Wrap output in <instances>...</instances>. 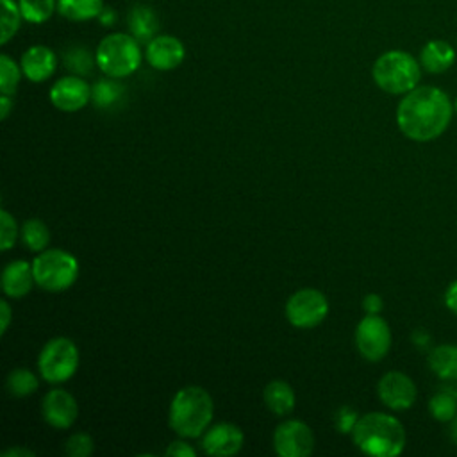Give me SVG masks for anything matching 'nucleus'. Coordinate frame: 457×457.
Here are the masks:
<instances>
[{
    "label": "nucleus",
    "mask_w": 457,
    "mask_h": 457,
    "mask_svg": "<svg viewBox=\"0 0 457 457\" xmlns=\"http://www.w3.org/2000/svg\"><path fill=\"white\" fill-rule=\"evenodd\" d=\"M453 104L436 86H416L405 93L396 107V123L403 136L412 141H432L450 125Z\"/></svg>",
    "instance_id": "f257e3e1"
},
{
    "label": "nucleus",
    "mask_w": 457,
    "mask_h": 457,
    "mask_svg": "<svg viewBox=\"0 0 457 457\" xmlns=\"http://www.w3.org/2000/svg\"><path fill=\"white\" fill-rule=\"evenodd\" d=\"M352 437L361 452L373 457H396L407 443L400 420L386 412L362 414L352 430Z\"/></svg>",
    "instance_id": "f03ea898"
},
{
    "label": "nucleus",
    "mask_w": 457,
    "mask_h": 457,
    "mask_svg": "<svg viewBox=\"0 0 457 457\" xmlns=\"http://www.w3.org/2000/svg\"><path fill=\"white\" fill-rule=\"evenodd\" d=\"M212 411V398L205 389L182 387L170 405V427L182 437H198L209 427Z\"/></svg>",
    "instance_id": "7ed1b4c3"
},
{
    "label": "nucleus",
    "mask_w": 457,
    "mask_h": 457,
    "mask_svg": "<svg viewBox=\"0 0 457 457\" xmlns=\"http://www.w3.org/2000/svg\"><path fill=\"white\" fill-rule=\"evenodd\" d=\"M420 61L405 50H387L373 62L375 84L391 95H405L412 91L421 79Z\"/></svg>",
    "instance_id": "20e7f679"
},
{
    "label": "nucleus",
    "mask_w": 457,
    "mask_h": 457,
    "mask_svg": "<svg viewBox=\"0 0 457 457\" xmlns=\"http://www.w3.org/2000/svg\"><path fill=\"white\" fill-rule=\"evenodd\" d=\"M95 62L111 79L132 75L141 64L139 41L132 34H109L100 41L95 54Z\"/></svg>",
    "instance_id": "39448f33"
},
{
    "label": "nucleus",
    "mask_w": 457,
    "mask_h": 457,
    "mask_svg": "<svg viewBox=\"0 0 457 457\" xmlns=\"http://www.w3.org/2000/svg\"><path fill=\"white\" fill-rule=\"evenodd\" d=\"M34 282L46 291H64L79 277L77 259L59 248L43 250L32 261Z\"/></svg>",
    "instance_id": "423d86ee"
},
{
    "label": "nucleus",
    "mask_w": 457,
    "mask_h": 457,
    "mask_svg": "<svg viewBox=\"0 0 457 457\" xmlns=\"http://www.w3.org/2000/svg\"><path fill=\"white\" fill-rule=\"evenodd\" d=\"M79 366V350L68 337L50 339L37 359V368L46 382L57 384L68 380Z\"/></svg>",
    "instance_id": "0eeeda50"
},
{
    "label": "nucleus",
    "mask_w": 457,
    "mask_h": 457,
    "mask_svg": "<svg viewBox=\"0 0 457 457\" xmlns=\"http://www.w3.org/2000/svg\"><path fill=\"white\" fill-rule=\"evenodd\" d=\"M328 302L318 289H300L286 303V318L298 328H312L325 320Z\"/></svg>",
    "instance_id": "6e6552de"
},
{
    "label": "nucleus",
    "mask_w": 457,
    "mask_h": 457,
    "mask_svg": "<svg viewBox=\"0 0 457 457\" xmlns=\"http://www.w3.org/2000/svg\"><path fill=\"white\" fill-rule=\"evenodd\" d=\"M355 345L366 361L377 362L386 357L391 348V330L378 314H366L355 328Z\"/></svg>",
    "instance_id": "1a4fd4ad"
},
{
    "label": "nucleus",
    "mask_w": 457,
    "mask_h": 457,
    "mask_svg": "<svg viewBox=\"0 0 457 457\" xmlns=\"http://www.w3.org/2000/svg\"><path fill=\"white\" fill-rule=\"evenodd\" d=\"M273 446L280 457H307L314 450V434L307 423L287 420L275 428Z\"/></svg>",
    "instance_id": "9d476101"
},
{
    "label": "nucleus",
    "mask_w": 457,
    "mask_h": 457,
    "mask_svg": "<svg viewBox=\"0 0 457 457\" xmlns=\"http://www.w3.org/2000/svg\"><path fill=\"white\" fill-rule=\"evenodd\" d=\"M380 402L393 411H405L416 400V386L412 378L402 371H387L377 384Z\"/></svg>",
    "instance_id": "9b49d317"
},
{
    "label": "nucleus",
    "mask_w": 457,
    "mask_h": 457,
    "mask_svg": "<svg viewBox=\"0 0 457 457\" xmlns=\"http://www.w3.org/2000/svg\"><path fill=\"white\" fill-rule=\"evenodd\" d=\"M91 98V87L87 82L77 75H68L59 79L50 89V102L66 112L82 109Z\"/></svg>",
    "instance_id": "f8f14e48"
},
{
    "label": "nucleus",
    "mask_w": 457,
    "mask_h": 457,
    "mask_svg": "<svg viewBox=\"0 0 457 457\" xmlns=\"http://www.w3.org/2000/svg\"><path fill=\"white\" fill-rule=\"evenodd\" d=\"M243 432L234 423H216L202 437V448L207 455L230 457L243 446Z\"/></svg>",
    "instance_id": "ddd939ff"
},
{
    "label": "nucleus",
    "mask_w": 457,
    "mask_h": 457,
    "mask_svg": "<svg viewBox=\"0 0 457 457\" xmlns=\"http://www.w3.org/2000/svg\"><path fill=\"white\" fill-rule=\"evenodd\" d=\"M41 411H43L45 421L54 428H61V430L71 427L79 414L75 398L64 389L48 391L43 398Z\"/></svg>",
    "instance_id": "4468645a"
},
{
    "label": "nucleus",
    "mask_w": 457,
    "mask_h": 457,
    "mask_svg": "<svg viewBox=\"0 0 457 457\" xmlns=\"http://www.w3.org/2000/svg\"><path fill=\"white\" fill-rule=\"evenodd\" d=\"M145 57L152 68L166 71L177 68L184 61L186 48L175 36H155L146 43Z\"/></svg>",
    "instance_id": "2eb2a0df"
},
{
    "label": "nucleus",
    "mask_w": 457,
    "mask_h": 457,
    "mask_svg": "<svg viewBox=\"0 0 457 457\" xmlns=\"http://www.w3.org/2000/svg\"><path fill=\"white\" fill-rule=\"evenodd\" d=\"M57 66L55 54L43 45L27 48L21 55V71L32 82H43L54 75Z\"/></svg>",
    "instance_id": "dca6fc26"
},
{
    "label": "nucleus",
    "mask_w": 457,
    "mask_h": 457,
    "mask_svg": "<svg viewBox=\"0 0 457 457\" xmlns=\"http://www.w3.org/2000/svg\"><path fill=\"white\" fill-rule=\"evenodd\" d=\"M418 61L428 73H445L455 62V48L445 39H428L421 46Z\"/></svg>",
    "instance_id": "f3484780"
},
{
    "label": "nucleus",
    "mask_w": 457,
    "mask_h": 457,
    "mask_svg": "<svg viewBox=\"0 0 457 457\" xmlns=\"http://www.w3.org/2000/svg\"><path fill=\"white\" fill-rule=\"evenodd\" d=\"M34 282L32 264L27 261H12L4 268L2 273V289L11 298L25 296Z\"/></svg>",
    "instance_id": "a211bd4d"
},
{
    "label": "nucleus",
    "mask_w": 457,
    "mask_h": 457,
    "mask_svg": "<svg viewBox=\"0 0 457 457\" xmlns=\"http://www.w3.org/2000/svg\"><path fill=\"white\" fill-rule=\"evenodd\" d=\"M428 368L441 380H457V345L445 343L430 350Z\"/></svg>",
    "instance_id": "6ab92c4d"
},
{
    "label": "nucleus",
    "mask_w": 457,
    "mask_h": 457,
    "mask_svg": "<svg viewBox=\"0 0 457 457\" xmlns=\"http://www.w3.org/2000/svg\"><path fill=\"white\" fill-rule=\"evenodd\" d=\"M127 25L130 34L139 41V43H148L155 37L159 30V20L157 14L145 5H136L129 12Z\"/></svg>",
    "instance_id": "aec40b11"
},
{
    "label": "nucleus",
    "mask_w": 457,
    "mask_h": 457,
    "mask_svg": "<svg viewBox=\"0 0 457 457\" xmlns=\"http://www.w3.org/2000/svg\"><path fill=\"white\" fill-rule=\"evenodd\" d=\"M264 402L271 412L277 416H286L295 407V393L287 382L271 380L264 387Z\"/></svg>",
    "instance_id": "412c9836"
},
{
    "label": "nucleus",
    "mask_w": 457,
    "mask_h": 457,
    "mask_svg": "<svg viewBox=\"0 0 457 457\" xmlns=\"http://www.w3.org/2000/svg\"><path fill=\"white\" fill-rule=\"evenodd\" d=\"M104 0H57V11L70 21H86L98 18Z\"/></svg>",
    "instance_id": "4be33fe9"
},
{
    "label": "nucleus",
    "mask_w": 457,
    "mask_h": 457,
    "mask_svg": "<svg viewBox=\"0 0 457 457\" xmlns=\"http://www.w3.org/2000/svg\"><path fill=\"white\" fill-rule=\"evenodd\" d=\"M21 241L32 252L43 250L50 241L48 227L41 220H27L21 227Z\"/></svg>",
    "instance_id": "5701e85b"
},
{
    "label": "nucleus",
    "mask_w": 457,
    "mask_h": 457,
    "mask_svg": "<svg viewBox=\"0 0 457 457\" xmlns=\"http://www.w3.org/2000/svg\"><path fill=\"white\" fill-rule=\"evenodd\" d=\"M21 16L29 23H45L57 9L55 0H18Z\"/></svg>",
    "instance_id": "b1692460"
},
{
    "label": "nucleus",
    "mask_w": 457,
    "mask_h": 457,
    "mask_svg": "<svg viewBox=\"0 0 457 457\" xmlns=\"http://www.w3.org/2000/svg\"><path fill=\"white\" fill-rule=\"evenodd\" d=\"M5 387L12 396H27L37 389V378L30 370L18 368L7 375Z\"/></svg>",
    "instance_id": "393cba45"
},
{
    "label": "nucleus",
    "mask_w": 457,
    "mask_h": 457,
    "mask_svg": "<svg viewBox=\"0 0 457 457\" xmlns=\"http://www.w3.org/2000/svg\"><path fill=\"white\" fill-rule=\"evenodd\" d=\"M428 412L434 420H437L441 423H448L457 414V398H453L450 393L439 389L428 400Z\"/></svg>",
    "instance_id": "a878e982"
},
{
    "label": "nucleus",
    "mask_w": 457,
    "mask_h": 457,
    "mask_svg": "<svg viewBox=\"0 0 457 457\" xmlns=\"http://www.w3.org/2000/svg\"><path fill=\"white\" fill-rule=\"evenodd\" d=\"M0 9H2V36H0V43L5 45L18 32L23 16H21L20 5L14 0H0Z\"/></svg>",
    "instance_id": "bb28decb"
},
{
    "label": "nucleus",
    "mask_w": 457,
    "mask_h": 457,
    "mask_svg": "<svg viewBox=\"0 0 457 457\" xmlns=\"http://www.w3.org/2000/svg\"><path fill=\"white\" fill-rule=\"evenodd\" d=\"M21 70L18 68V64L5 54L0 55V91L2 95H14L20 77H21Z\"/></svg>",
    "instance_id": "cd10ccee"
},
{
    "label": "nucleus",
    "mask_w": 457,
    "mask_h": 457,
    "mask_svg": "<svg viewBox=\"0 0 457 457\" xmlns=\"http://www.w3.org/2000/svg\"><path fill=\"white\" fill-rule=\"evenodd\" d=\"M121 91H123L121 84H118L114 80H98L91 87V98L96 107H109L111 104H114L120 98Z\"/></svg>",
    "instance_id": "c85d7f7f"
},
{
    "label": "nucleus",
    "mask_w": 457,
    "mask_h": 457,
    "mask_svg": "<svg viewBox=\"0 0 457 457\" xmlns=\"http://www.w3.org/2000/svg\"><path fill=\"white\" fill-rule=\"evenodd\" d=\"M64 64L73 73L86 75V73H89L93 70V57L89 55L87 50H84L80 46H75V48H70L64 54Z\"/></svg>",
    "instance_id": "c756f323"
},
{
    "label": "nucleus",
    "mask_w": 457,
    "mask_h": 457,
    "mask_svg": "<svg viewBox=\"0 0 457 457\" xmlns=\"http://www.w3.org/2000/svg\"><path fill=\"white\" fill-rule=\"evenodd\" d=\"M64 450L70 457H89L93 453V439L84 432H77L66 441Z\"/></svg>",
    "instance_id": "7c9ffc66"
},
{
    "label": "nucleus",
    "mask_w": 457,
    "mask_h": 457,
    "mask_svg": "<svg viewBox=\"0 0 457 457\" xmlns=\"http://www.w3.org/2000/svg\"><path fill=\"white\" fill-rule=\"evenodd\" d=\"M16 232L18 228H16L14 218L5 209H2L0 211V250L5 252L14 245Z\"/></svg>",
    "instance_id": "2f4dec72"
},
{
    "label": "nucleus",
    "mask_w": 457,
    "mask_h": 457,
    "mask_svg": "<svg viewBox=\"0 0 457 457\" xmlns=\"http://www.w3.org/2000/svg\"><path fill=\"white\" fill-rule=\"evenodd\" d=\"M357 412L352 411L350 407H343L337 414V420H336V425H337V430L339 432H352L355 423H357Z\"/></svg>",
    "instance_id": "473e14b6"
},
{
    "label": "nucleus",
    "mask_w": 457,
    "mask_h": 457,
    "mask_svg": "<svg viewBox=\"0 0 457 457\" xmlns=\"http://www.w3.org/2000/svg\"><path fill=\"white\" fill-rule=\"evenodd\" d=\"M168 457H195V450L186 441H173L164 452Z\"/></svg>",
    "instance_id": "72a5a7b5"
},
{
    "label": "nucleus",
    "mask_w": 457,
    "mask_h": 457,
    "mask_svg": "<svg viewBox=\"0 0 457 457\" xmlns=\"http://www.w3.org/2000/svg\"><path fill=\"white\" fill-rule=\"evenodd\" d=\"M362 307H364V311H366L368 314H378V312L382 311V307H384V302H382V298H380L378 295L370 293V295L364 296Z\"/></svg>",
    "instance_id": "f704fd0d"
},
{
    "label": "nucleus",
    "mask_w": 457,
    "mask_h": 457,
    "mask_svg": "<svg viewBox=\"0 0 457 457\" xmlns=\"http://www.w3.org/2000/svg\"><path fill=\"white\" fill-rule=\"evenodd\" d=\"M445 305L457 314V280H453L452 284H448L446 291H445Z\"/></svg>",
    "instance_id": "c9c22d12"
},
{
    "label": "nucleus",
    "mask_w": 457,
    "mask_h": 457,
    "mask_svg": "<svg viewBox=\"0 0 457 457\" xmlns=\"http://www.w3.org/2000/svg\"><path fill=\"white\" fill-rule=\"evenodd\" d=\"M0 309H2V325H0V334H5L9 321H11V307L7 303V300L0 302Z\"/></svg>",
    "instance_id": "e433bc0d"
},
{
    "label": "nucleus",
    "mask_w": 457,
    "mask_h": 457,
    "mask_svg": "<svg viewBox=\"0 0 457 457\" xmlns=\"http://www.w3.org/2000/svg\"><path fill=\"white\" fill-rule=\"evenodd\" d=\"M36 453L29 448H20V446H14V448H9L2 453V457H34Z\"/></svg>",
    "instance_id": "4c0bfd02"
},
{
    "label": "nucleus",
    "mask_w": 457,
    "mask_h": 457,
    "mask_svg": "<svg viewBox=\"0 0 457 457\" xmlns=\"http://www.w3.org/2000/svg\"><path fill=\"white\" fill-rule=\"evenodd\" d=\"M11 107H12V100L9 98V95H2L0 96V120H5L9 116Z\"/></svg>",
    "instance_id": "58836bf2"
},
{
    "label": "nucleus",
    "mask_w": 457,
    "mask_h": 457,
    "mask_svg": "<svg viewBox=\"0 0 457 457\" xmlns=\"http://www.w3.org/2000/svg\"><path fill=\"white\" fill-rule=\"evenodd\" d=\"M98 20L102 21V25H111V23L116 20V14H114V11H111L109 7H104L102 12L98 14Z\"/></svg>",
    "instance_id": "ea45409f"
},
{
    "label": "nucleus",
    "mask_w": 457,
    "mask_h": 457,
    "mask_svg": "<svg viewBox=\"0 0 457 457\" xmlns=\"http://www.w3.org/2000/svg\"><path fill=\"white\" fill-rule=\"evenodd\" d=\"M428 341H430V336H428L423 328H420V330H416V332H414V343H416L418 346L425 348Z\"/></svg>",
    "instance_id": "a19ab883"
},
{
    "label": "nucleus",
    "mask_w": 457,
    "mask_h": 457,
    "mask_svg": "<svg viewBox=\"0 0 457 457\" xmlns=\"http://www.w3.org/2000/svg\"><path fill=\"white\" fill-rule=\"evenodd\" d=\"M439 389L450 393L453 398H457V380H446V384H443Z\"/></svg>",
    "instance_id": "79ce46f5"
},
{
    "label": "nucleus",
    "mask_w": 457,
    "mask_h": 457,
    "mask_svg": "<svg viewBox=\"0 0 457 457\" xmlns=\"http://www.w3.org/2000/svg\"><path fill=\"white\" fill-rule=\"evenodd\" d=\"M450 437H452V441L457 445V414L452 418V421H450Z\"/></svg>",
    "instance_id": "37998d69"
},
{
    "label": "nucleus",
    "mask_w": 457,
    "mask_h": 457,
    "mask_svg": "<svg viewBox=\"0 0 457 457\" xmlns=\"http://www.w3.org/2000/svg\"><path fill=\"white\" fill-rule=\"evenodd\" d=\"M453 111L457 112V96H455V100H453Z\"/></svg>",
    "instance_id": "c03bdc74"
}]
</instances>
